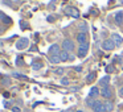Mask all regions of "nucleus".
<instances>
[{
	"label": "nucleus",
	"mask_w": 123,
	"mask_h": 112,
	"mask_svg": "<svg viewBox=\"0 0 123 112\" xmlns=\"http://www.w3.org/2000/svg\"><path fill=\"white\" fill-rule=\"evenodd\" d=\"M53 20H54V19H53L52 16H49V17H48V21H53Z\"/></svg>",
	"instance_id": "nucleus-27"
},
{
	"label": "nucleus",
	"mask_w": 123,
	"mask_h": 112,
	"mask_svg": "<svg viewBox=\"0 0 123 112\" xmlns=\"http://www.w3.org/2000/svg\"><path fill=\"white\" fill-rule=\"evenodd\" d=\"M15 77H16V78H23V79H25V78H27L25 75H20V74H15Z\"/></svg>",
	"instance_id": "nucleus-25"
},
{
	"label": "nucleus",
	"mask_w": 123,
	"mask_h": 112,
	"mask_svg": "<svg viewBox=\"0 0 123 112\" xmlns=\"http://www.w3.org/2000/svg\"><path fill=\"white\" fill-rule=\"evenodd\" d=\"M95 103H97V100H95V99H93V98H89V96L86 98V104H87L89 107H91V108H93V107L95 106Z\"/></svg>",
	"instance_id": "nucleus-17"
},
{
	"label": "nucleus",
	"mask_w": 123,
	"mask_h": 112,
	"mask_svg": "<svg viewBox=\"0 0 123 112\" xmlns=\"http://www.w3.org/2000/svg\"><path fill=\"white\" fill-rule=\"evenodd\" d=\"M65 13L69 15V16H72V17H74V19H77V17L80 16L78 11L75 8H73V7H66V8H65Z\"/></svg>",
	"instance_id": "nucleus-2"
},
{
	"label": "nucleus",
	"mask_w": 123,
	"mask_h": 112,
	"mask_svg": "<svg viewBox=\"0 0 123 112\" xmlns=\"http://www.w3.org/2000/svg\"><path fill=\"white\" fill-rule=\"evenodd\" d=\"M61 84L68 86V84H69V79H66V78H62V79H61Z\"/></svg>",
	"instance_id": "nucleus-21"
},
{
	"label": "nucleus",
	"mask_w": 123,
	"mask_h": 112,
	"mask_svg": "<svg viewBox=\"0 0 123 112\" xmlns=\"http://www.w3.org/2000/svg\"><path fill=\"white\" fill-rule=\"evenodd\" d=\"M60 61H61V59H60V56H50V62L52 63H58Z\"/></svg>",
	"instance_id": "nucleus-19"
},
{
	"label": "nucleus",
	"mask_w": 123,
	"mask_h": 112,
	"mask_svg": "<svg viewBox=\"0 0 123 112\" xmlns=\"http://www.w3.org/2000/svg\"><path fill=\"white\" fill-rule=\"evenodd\" d=\"M103 106H105V109H106V112H111L112 111V108H114V106H112V103L111 101H105L103 103Z\"/></svg>",
	"instance_id": "nucleus-14"
},
{
	"label": "nucleus",
	"mask_w": 123,
	"mask_h": 112,
	"mask_svg": "<svg viewBox=\"0 0 123 112\" xmlns=\"http://www.w3.org/2000/svg\"><path fill=\"white\" fill-rule=\"evenodd\" d=\"M112 71H114V67H112V66H107L106 67V73H107V74H110V73H112Z\"/></svg>",
	"instance_id": "nucleus-22"
},
{
	"label": "nucleus",
	"mask_w": 123,
	"mask_h": 112,
	"mask_svg": "<svg viewBox=\"0 0 123 112\" xmlns=\"http://www.w3.org/2000/svg\"><path fill=\"white\" fill-rule=\"evenodd\" d=\"M77 41L80 44H83V42H86V41H87V36H86V33H78L77 34Z\"/></svg>",
	"instance_id": "nucleus-12"
},
{
	"label": "nucleus",
	"mask_w": 123,
	"mask_h": 112,
	"mask_svg": "<svg viewBox=\"0 0 123 112\" xmlns=\"http://www.w3.org/2000/svg\"><path fill=\"white\" fill-rule=\"evenodd\" d=\"M102 48H103L105 50H112V49L115 48V44L112 42V40H105L103 42H102Z\"/></svg>",
	"instance_id": "nucleus-3"
},
{
	"label": "nucleus",
	"mask_w": 123,
	"mask_h": 112,
	"mask_svg": "<svg viewBox=\"0 0 123 112\" xmlns=\"http://www.w3.org/2000/svg\"><path fill=\"white\" fill-rule=\"evenodd\" d=\"M93 111L94 112H106V109H105V106H103V103H102V101L97 100L95 106L93 107Z\"/></svg>",
	"instance_id": "nucleus-7"
},
{
	"label": "nucleus",
	"mask_w": 123,
	"mask_h": 112,
	"mask_svg": "<svg viewBox=\"0 0 123 112\" xmlns=\"http://www.w3.org/2000/svg\"><path fill=\"white\" fill-rule=\"evenodd\" d=\"M95 78H97V74H95V73H90V74L86 77V82H87V83H91V82H94V80H95Z\"/></svg>",
	"instance_id": "nucleus-16"
},
{
	"label": "nucleus",
	"mask_w": 123,
	"mask_h": 112,
	"mask_svg": "<svg viewBox=\"0 0 123 112\" xmlns=\"http://www.w3.org/2000/svg\"><path fill=\"white\" fill-rule=\"evenodd\" d=\"M109 82H110V77H109V75H106V77H103V78H101V79H99L98 84L102 86V87H107Z\"/></svg>",
	"instance_id": "nucleus-11"
},
{
	"label": "nucleus",
	"mask_w": 123,
	"mask_h": 112,
	"mask_svg": "<svg viewBox=\"0 0 123 112\" xmlns=\"http://www.w3.org/2000/svg\"><path fill=\"white\" fill-rule=\"evenodd\" d=\"M111 40H112V42L115 44V46H120L123 44V38L120 37L119 34H117V33H114V34L111 36Z\"/></svg>",
	"instance_id": "nucleus-6"
},
{
	"label": "nucleus",
	"mask_w": 123,
	"mask_h": 112,
	"mask_svg": "<svg viewBox=\"0 0 123 112\" xmlns=\"http://www.w3.org/2000/svg\"><path fill=\"white\" fill-rule=\"evenodd\" d=\"M60 59H61V61H68V59H69V54H68V51L62 50L61 53H60Z\"/></svg>",
	"instance_id": "nucleus-18"
},
{
	"label": "nucleus",
	"mask_w": 123,
	"mask_h": 112,
	"mask_svg": "<svg viewBox=\"0 0 123 112\" xmlns=\"http://www.w3.org/2000/svg\"><path fill=\"white\" fill-rule=\"evenodd\" d=\"M54 73H56V74H64V69H56Z\"/></svg>",
	"instance_id": "nucleus-23"
},
{
	"label": "nucleus",
	"mask_w": 123,
	"mask_h": 112,
	"mask_svg": "<svg viewBox=\"0 0 123 112\" xmlns=\"http://www.w3.org/2000/svg\"><path fill=\"white\" fill-rule=\"evenodd\" d=\"M119 96H122V98H123V87L119 90Z\"/></svg>",
	"instance_id": "nucleus-26"
},
{
	"label": "nucleus",
	"mask_w": 123,
	"mask_h": 112,
	"mask_svg": "<svg viewBox=\"0 0 123 112\" xmlns=\"http://www.w3.org/2000/svg\"><path fill=\"white\" fill-rule=\"evenodd\" d=\"M66 112H73V111H70V109H68V111Z\"/></svg>",
	"instance_id": "nucleus-28"
},
{
	"label": "nucleus",
	"mask_w": 123,
	"mask_h": 112,
	"mask_svg": "<svg viewBox=\"0 0 123 112\" xmlns=\"http://www.w3.org/2000/svg\"><path fill=\"white\" fill-rule=\"evenodd\" d=\"M60 46L57 45V44H54V45H52L50 48H49V54L50 56H60Z\"/></svg>",
	"instance_id": "nucleus-8"
},
{
	"label": "nucleus",
	"mask_w": 123,
	"mask_h": 112,
	"mask_svg": "<svg viewBox=\"0 0 123 112\" xmlns=\"http://www.w3.org/2000/svg\"><path fill=\"white\" fill-rule=\"evenodd\" d=\"M32 67H33V70H40L41 67H43V63H41V62H36V63L32 65Z\"/></svg>",
	"instance_id": "nucleus-20"
},
{
	"label": "nucleus",
	"mask_w": 123,
	"mask_h": 112,
	"mask_svg": "<svg viewBox=\"0 0 123 112\" xmlns=\"http://www.w3.org/2000/svg\"><path fill=\"white\" fill-rule=\"evenodd\" d=\"M87 50H89V42H87V41L83 42V44H80V48H78V57H80V58L86 57Z\"/></svg>",
	"instance_id": "nucleus-1"
},
{
	"label": "nucleus",
	"mask_w": 123,
	"mask_h": 112,
	"mask_svg": "<svg viewBox=\"0 0 123 112\" xmlns=\"http://www.w3.org/2000/svg\"><path fill=\"white\" fill-rule=\"evenodd\" d=\"M12 112H21V109H20L19 107H13V108H12Z\"/></svg>",
	"instance_id": "nucleus-24"
},
{
	"label": "nucleus",
	"mask_w": 123,
	"mask_h": 112,
	"mask_svg": "<svg viewBox=\"0 0 123 112\" xmlns=\"http://www.w3.org/2000/svg\"><path fill=\"white\" fill-rule=\"evenodd\" d=\"M77 112H83V111H77Z\"/></svg>",
	"instance_id": "nucleus-29"
},
{
	"label": "nucleus",
	"mask_w": 123,
	"mask_h": 112,
	"mask_svg": "<svg viewBox=\"0 0 123 112\" xmlns=\"http://www.w3.org/2000/svg\"><path fill=\"white\" fill-rule=\"evenodd\" d=\"M101 95L103 96L105 99H109L110 96H111V90H110L109 87H102V90H101Z\"/></svg>",
	"instance_id": "nucleus-10"
},
{
	"label": "nucleus",
	"mask_w": 123,
	"mask_h": 112,
	"mask_svg": "<svg viewBox=\"0 0 123 112\" xmlns=\"http://www.w3.org/2000/svg\"><path fill=\"white\" fill-rule=\"evenodd\" d=\"M28 45H29V40H28V38H21V40H19V42L16 44V48L19 49V50H21V49H25Z\"/></svg>",
	"instance_id": "nucleus-4"
},
{
	"label": "nucleus",
	"mask_w": 123,
	"mask_h": 112,
	"mask_svg": "<svg viewBox=\"0 0 123 112\" xmlns=\"http://www.w3.org/2000/svg\"><path fill=\"white\" fill-rule=\"evenodd\" d=\"M62 48H64L65 51H70V50L74 49V44H73L70 40H64V42H62Z\"/></svg>",
	"instance_id": "nucleus-5"
},
{
	"label": "nucleus",
	"mask_w": 123,
	"mask_h": 112,
	"mask_svg": "<svg viewBox=\"0 0 123 112\" xmlns=\"http://www.w3.org/2000/svg\"><path fill=\"white\" fill-rule=\"evenodd\" d=\"M0 20H1L4 24H9V22H11V19H9L8 16H6L3 12H0Z\"/></svg>",
	"instance_id": "nucleus-15"
},
{
	"label": "nucleus",
	"mask_w": 123,
	"mask_h": 112,
	"mask_svg": "<svg viewBox=\"0 0 123 112\" xmlns=\"http://www.w3.org/2000/svg\"><path fill=\"white\" fill-rule=\"evenodd\" d=\"M99 94H101V90H98V87H91L90 88V92H89V98L95 99Z\"/></svg>",
	"instance_id": "nucleus-9"
},
{
	"label": "nucleus",
	"mask_w": 123,
	"mask_h": 112,
	"mask_svg": "<svg viewBox=\"0 0 123 112\" xmlns=\"http://www.w3.org/2000/svg\"><path fill=\"white\" fill-rule=\"evenodd\" d=\"M115 22L118 25H120L123 22V12H117L115 13Z\"/></svg>",
	"instance_id": "nucleus-13"
}]
</instances>
